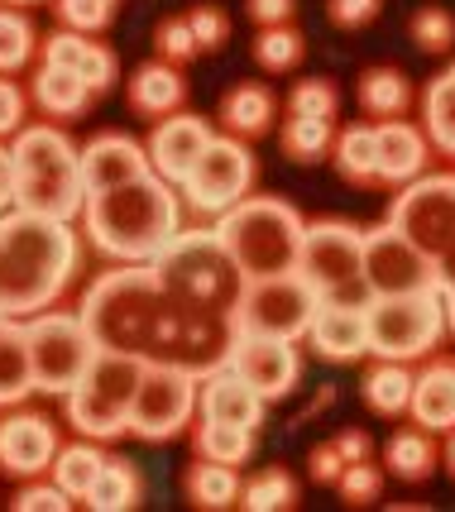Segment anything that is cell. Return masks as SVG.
Segmentation results:
<instances>
[{
	"instance_id": "50",
	"label": "cell",
	"mask_w": 455,
	"mask_h": 512,
	"mask_svg": "<svg viewBox=\"0 0 455 512\" xmlns=\"http://www.w3.org/2000/svg\"><path fill=\"white\" fill-rule=\"evenodd\" d=\"M24 106V91L10 77H0V139H15L24 130Z\"/></svg>"
},
{
	"instance_id": "6",
	"label": "cell",
	"mask_w": 455,
	"mask_h": 512,
	"mask_svg": "<svg viewBox=\"0 0 455 512\" xmlns=\"http://www.w3.org/2000/svg\"><path fill=\"white\" fill-rule=\"evenodd\" d=\"M154 273L178 307H206V312L230 316L245 292V273L216 240V230H178L154 259Z\"/></svg>"
},
{
	"instance_id": "23",
	"label": "cell",
	"mask_w": 455,
	"mask_h": 512,
	"mask_svg": "<svg viewBox=\"0 0 455 512\" xmlns=\"http://www.w3.org/2000/svg\"><path fill=\"white\" fill-rule=\"evenodd\" d=\"M408 417L427 431H451L455 426V359H432L422 374H412Z\"/></svg>"
},
{
	"instance_id": "27",
	"label": "cell",
	"mask_w": 455,
	"mask_h": 512,
	"mask_svg": "<svg viewBox=\"0 0 455 512\" xmlns=\"http://www.w3.org/2000/svg\"><path fill=\"white\" fill-rule=\"evenodd\" d=\"M34 106L48 115V120H72V115H82L91 106V96L96 91L77 77V72H68V67H39V77H34Z\"/></svg>"
},
{
	"instance_id": "5",
	"label": "cell",
	"mask_w": 455,
	"mask_h": 512,
	"mask_svg": "<svg viewBox=\"0 0 455 512\" xmlns=\"http://www.w3.org/2000/svg\"><path fill=\"white\" fill-rule=\"evenodd\" d=\"M211 230L250 283V278H273V273H297L307 221L283 197H245L230 211H221Z\"/></svg>"
},
{
	"instance_id": "32",
	"label": "cell",
	"mask_w": 455,
	"mask_h": 512,
	"mask_svg": "<svg viewBox=\"0 0 455 512\" xmlns=\"http://www.w3.org/2000/svg\"><path fill=\"white\" fill-rule=\"evenodd\" d=\"M388 469L403 479V484H422V479H432L436 469V431L427 426H408V431H398L384 450Z\"/></svg>"
},
{
	"instance_id": "47",
	"label": "cell",
	"mask_w": 455,
	"mask_h": 512,
	"mask_svg": "<svg viewBox=\"0 0 455 512\" xmlns=\"http://www.w3.org/2000/svg\"><path fill=\"white\" fill-rule=\"evenodd\" d=\"M182 20H187V29H192V39H197L202 53H216V48L230 39L226 10H216V5H197V10H192V15H182Z\"/></svg>"
},
{
	"instance_id": "57",
	"label": "cell",
	"mask_w": 455,
	"mask_h": 512,
	"mask_svg": "<svg viewBox=\"0 0 455 512\" xmlns=\"http://www.w3.org/2000/svg\"><path fill=\"white\" fill-rule=\"evenodd\" d=\"M10 326H15V316H0V345H5V335H10Z\"/></svg>"
},
{
	"instance_id": "4",
	"label": "cell",
	"mask_w": 455,
	"mask_h": 512,
	"mask_svg": "<svg viewBox=\"0 0 455 512\" xmlns=\"http://www.w3.org/2000/svg\"><path fill=\"white\" fill-rule=\"evenodd\" d=\"M10 158H15V211H34L53 221L82 216L87 187H82L77 144L58 125H24L10 144Z\"/></svg>"
},
{
	"instance_id": "19",
	"label": "cell",
	"mask_w": 455,
	"mask_h": 512,
	"mask_svg": "<svg viewBox=\"0 0 455 512\" xmlns=\"http://www.w3.org/2000/svg\"><path fill=\"white\" fill-rule=\"evenodd\" d=\"M206 144H211V120H202V115H192V111H173L154 125V139H149L144 149H149V168H154L163 182L178 187Z\"/></svg>"
},
{
	"instance_id": "61",
	"label": "cell",
	"mask_w": 455,
	"mask_h": 512,
	"mask_svg": "<svg viewBox=\"0 0 455 512\" xmlns=\"http://www.w3.org/2000/svg\"><path fill=\"white\" fill-rule=\"evenodd\" d=\"M106 5H115V10H120V0H106Z\"/></svg>"
},
{
	"instance_id": "60",
	"label": "cell",
	"mask_w": 455,
	"mask_h": 512,
	"mask_svg": "<svg viewBox=\"0 0 455 512\" xmlns=\"http://www.w3.org/2000/svg\"><path fill=\"white\" fill-rule=\"evenodd\" d=\"M5 5H34V0H5Z\"/></svg>"
},
{
	"instance_id": "42",
	"label": "cell",
	"mask_w": 455,
	"mask_h": 512,
	"mask_svg": "<svg viewBox=\"0 0 455 512\" xmlns=\"http://www.w3.org/2000/svg\"><path fill=\"white\" fill-rule=\"evenodd\" d=\"M341 111V91L331 77H307L288 91V115H307V120H336Z\"/></svg>"
},
{
	"instance_id": "59",
	"label": "cell",
	"mask_w": 455,
	"mask_h": 512,
	"mask_svg": "<svg viewBox=\"0 0 455 512\" xmlns=\"http://www.w3.org/2000/svg\"><path fill=\"white\" fill-rule=\"evenodd\" d=\"M446 460H451V474H455V426H451V446H446Z\"/></svg>"
},
{
	"instance_id": "10",
	"label": "cell",
	"mask_w": 455,
	"mask_h": 512,
	"mask_svg": "<svg viewBox=\"0 0 455 512\" xmlns=\"http://www.w3.org/2000/svg\"><path fill=\"white\" fill-rule=\"evenodd\" d=\"M317 292L307 288L302 273H273V278H250L240 302H235V331L240 335H273V340H302L317 312Z\"/></svg>"
},
{
	"instance_id": "51",
	"label": "cell",
	"mask_w": 455,
	"mask_h": 512,
	"mask_svg": "<svg viewBox=\"0 0 455 512\" xmlns=\"http://www.w3.org/2000/svg\"><path fill=\"white\" fill-rule=\"evenodd\" d=\"M341 469H345V460H341V450H336V441H321V446H312V455H307V474H312V484H336L341 479Z\"/></svg>"
},
{
	"instance_id": "11",
	"label": "cell",
	"mask_w": 455,
	"mask_h": 512,
	"mask_svg": "<svg viewBox=\"0 0 455 512\" xmlns=\"http://www.w3.org/2000/svg\"><path fill=\"white\" fill-rule=\"evenodd\" d=\"M254 178H259V163H254L250 144L235 139V134H211L197 163L187 168V178L178 182L182 201L202 216H221L235 201H245L254 192Z\"/></svg>"
},
{
	"instance_id": "55",
	"label": "cell",
	"mask_w": 455,
	"mask_h": 512,
	"mask_svg": "<svg viewBox=\"0 0 455 512\" xmlns=\"http://www.w3.org/2000/svg\"><path fill=\"white\" fill-rule=\"evenodd\" d=\"M436 268H441V288H455V245L441 254V264Z\"/></svg>"
},
{
	"instance_id": "16",
	"label": "cell",
	"mask_w": 455,
	"mask_h": 512,
	"mask_svg": "<svg viewBox=\"0 0 455 512\" xmlns=\"http://www.w3.org/2000/svg\"><path fill=\"white\" fill-rule=\"evenodd\" d=\"M235 345V321L226 312H206V307H178V331H173V350L168 364L192 369L197 379L221 369Z\"/></svg>"
},
{
	"instance_id": "13",
	"label": "cell",
	"mask_w": 455,
	"mask_h": 512,
	"mask_svg": "<svg viewBox=\"0 0 455 512\" xmlns=\"http://www.w3.org/2000/svg\"><path fill=\"white\" fill-rule=\"evenodd\" d=\"M388 225H398L412 245L441 264V254L455 245V173H422L403 182Z\"/></svg>"
},
{
	"instance_id": "21",
	"label": "cell",
	"mask_w": 455,
	"mask_h": 512,
	"mask_svg": "<svg viewBox=\"0 0 455 512\" xmlns=\"http://www.w3.org/2000/svg\"><path fill=\"white\" fill-rule=\"evenodd\" d=\"M264 407L269 402L259 398L230 364H221V369H211V374L197 379V417H206V422H226V426L254 431V426L264 422Z\"/></svg>"
},
{
	"instance_id": "43",
	"label": "cell",
	"mask_w": 455,
	"mask_h": 512,
	"mask_svg": "<svg viewBox=\"0 0 455 512\" xmlns=\"http://www.w3.org/2000/svg\"><path fill=\"white\" fill-rule=\"evenodd\" d=\"M408 34L422 53H451L455 48V15L441 10V5H427V10H417L408 20Z\"/></svg>"
},
{
	"instance_id": "25",
	"label": "cell",
	"mask_w": 455,
	"mask_h": 512,
	"mask_svg": "<svg viewBox=\"0 0 455 512\" xmlns=\"http://www.w3.org/2000/svg\"><path fill=\"white\" fill-rule=\"evenodd\" d=\"M182 101H187V82H182V72L173 63H144L135 67V77H130V106L139 115H149V120H163V115L182 111Z\"/></svg>"
},
{
	"instance_id": "20",
	"label": "cell",
	"mask_w": 455,
	"mask_h": 512,
	"mask_svg": "<svg viewBox=\"0 0 455 512\" xmlns=\"http://www.w3.org/2000/svg\"><path fill=\"white\" fill-rule=\"evenodd\" d=\"M312 345V355L326 364H360L369 355V331H364V307L350 302H317L312 326L302 335Z\"/></svg>"
},
{
	"instance_id": "15",
	"label": "cell",
	"mask_w": 455,
	"mask_h": 512,
	"mask_svg": "<svg viewBox=\"0 0 455 512\" xmlns=\"http://www.w3.org/2000/svg\"><path fill=\"white\" fill-rule=\"evenodd\" d=\"M230 369L250 383L264 402H283L302 379V355L297 340H273V335H240L230 345Z\"/></svg>"
},
{
	"instance_id": "36",
	"label": "cell",
	"mask_w": 455,
	"mask_h": 512,
	"mask_svg": "<svg viewBox=\"0 0 455 512\" xmlns=\"http://www.w3.org/2000/svg\"><path fill=\"white\" fill-rule=\"evenodd\" d=\"M278 144L293 163H321L336 144V125L331 120H307V115H288L283 130H278Z\"/></svg>"
},
{
	"instance_id": "52",
	"label": "cell",
	"mask_w": 455,
	"mask_h": 512,
	"mask_svg": "<svg viewBox=\"0 0 455 512\" xmlns=\"http://www.w3.org/2000/svg\"><path fill=\"white\" fill-rule=\"evenodd\" d=\"M293 0H250V20L259 29H269V24H288L293 20Z\"/></svg>"
},
{
	"instance_id": "33",
	"label": "cell",
	"mask_w": 455,
	"mask_h": 512,
	"mask_svg": "<svg viewBox=\"0 0 455 512\" xmlns=\"http://www.w3.org/2000/svg\"><path fill=\"white\" fill-rule=\"evenodd\" d=\"M101 465H106L101 446H96V441H77V446H58V455H53L48 469H53V484L68 493L72 503H82L91 493V484H96Z\"/></svg>"
},
{
	"instance_id": "18",
	"label": "cell",
	"mask_w": 455,
	"mask_h": 512,
	"mask_svg": "<svg viewBox=\"0 0 455 512\" xmlns=\"http://www.w3.org/2000/svg\"><path fill=\"white\" fill-rule=\"evenodd\" d=\"M58 455V426L39 412H10L0 417V469L15 479L44 474Z\"/></svg>"
},
{
	"instance_id": "26",
	"label": "cell",
	"mask_w": 455,
	"mask_h": 512,
	"mask_svg": "<svg viewBox=\"0 0 455 512\" xmlns=\"http://www.w3.org/2000/svg\"><path fill=\"white\" fill-rule=\"evenodd\" d=\"M273 115H278V96L264 82H240L221 96V125L235 139H254V134H269Z\"/></svg>"
},
{
	"instance_id": "44",
	"label": "cell",
	"mask_w": 455,
	"mask_h": 512,
	"mask_svg": "<svg viewBox=\"0 0 455 512\" xmlns=\"http://www.w3.org/2000/svg\"><path fill=\"white\" fill-rule=\"evenodd\" d=\"M331 489L341 493L345 508H369V503H379V493H384V469L369 465V460H355V465L341 469V479H336Z\"/></svg>"
},
{
	"instance_id": "49",
	"label": "cell",
	"mask_w": 455,
	"mask_h": 512,
	"mask_svg": "<svg viewBox=\"0 0 455 512\" xmlns=\"http://www.w3.org/2000/svg\"><path fill=\"white\" fill-rule=\"evenodd\" d=\"M384 0H326V15L336 29H364V24L379 20Z\"/></svg>"
},
{
	"instance_id": "31",
	"label": "cell",
	"mask_w": 455,
	"mask_h": 512,
	"mask_svg": "<svg viewBox=\"0 0 455 512\" xmlns=\"http://www.w3.org/2000/svg\"><path fill=\"white\" fill-rule=\"evenodd\" d=\"M412 398V369L398 359H374L364 374V402L379 417H403Z\"/></svg>"
},
{
	"instance_id": "28",
	"label": "cell",
	"mask_w": 455,
	"mask_h": 512,
	"mask_svg": "<svg viewBox=\"0 0 455 512\" xmlns=\"http://www.w3.org/2000/svg\"><path fill=\"white\" fill-rule=\"evenodd\" d=\"M360 111L379 125V120H403L412 106V82L398 67H369L360 77Z\"/></svg>"
},
{
	"instance_id": "17",
	"label": "cell",
	"mask_w": 455,
	"mask_h": 512,
	"mask_svg": "<svg viewBox=\"0 0 455 512\" xmlns=\"http://www.w3.org/2000/svg\"><path fill=\"white\" fill-rule=\"evenodd\" d=\"M77 163H82L87 197L154 173V168H149V149H144L139 139H130V134H96V139H87V144L77 149Z\"/></svg>"
},
{
	"instance_id": "30",
	"label": "cell",
	"mask_w": 455,
	"mask_h": 512,
	"mask_svg": "<svg viewBox=\"0 0 455 512\" xmlns=\"http://www.w3.org/2000/svg\"><path fill=\"white\" fill-rule=\"evenodd\" d=\"M68 398V422L87 436V441H115V436H125L130 431V412L125 407H115V402L96 398L91 388H72V393H63Z\"/></svg>"
},
{
	"instance_id": "9",
	"label": "cell",
	"mask_w": 455,
	"mask_h": 512,
	"mask_svg": "<svg viewBox=\"0 0 455 512\" xmlns=\"http://www.w3.org/2000/svg\"><path fill=\"white\" fill-rule=\"evenodd\" d=\"M24 340H29V374H34V393H72L82 374H87L96 340L87 335L77 312H39L24 321Z\"/></svg>"
},
{
	"instance_id": "22",
	"label": "cell",
	"mask_w": 455,
	"mask_h": 512,
	"mask_svg": "<svg viewBox=\"0 0 455 512\" xmlns=\"http://www.w3.org/2000/svg\"><path fill=\"white\" fill-rule=\"evenodd\" d=\"M427 158H432V144L427 134L417 130L412 120H379L374 125V168H379V182H412L427 173Z\"/></svg>"
},
{
	"instance_id": "29",
	"label": "cell",
	"mask_w": 455,
	"mask_h": 512,
	"mask_svg": "<svg viewBox=\"0 0 455 512\" xmlns=\"http://www.w3.org/2000/svg\"><path fill=\"white\" fill-rule=\"evenodd\" d=\"M139 498H144V474H139L130 460H111V455H106V465H101V474H96L91 493L82 498V508L130 512V508H139Z\"/></svg>"
},
{
	"instance_id": "41",
	"label": "cell",
	"mask_w": 455,
	"mask_h": 512,
	"mask_svg": "<svg viewBox=\"0 0 455 512\" xmlns=\"http://www.w3.org/2000/svg\"><path fill=\"white\" fill-rule=\"evenodd\" d=\"M302 34H297L293 24H269V29H259V39H254V63L264 67V72H293L302 63Z\"/></svg>"
},
{
	"instance_id": "1",
	"label": "cell",
	"mask_w": 455,
	"mask_h": 512,
	"mask_svg": "<svg viewBox=\"0 0 455 512\" xmlns=\"http://www.w3.org/2000/svg\"><path fill=\"white\" fill-rule=\"evenodd\" d=\"M77 316L96 350H125L139 359H168L178 331V302L163 292L154 264H120L91 278Z\"/></svg>"
},
{
	"instance_id": "14",
	"label": "cell",
	"mask_w": 455,
	"mask_h": 512,
	"mask_svg": "<svg viewBox=\"0 0 455 512\" xmlns=\"http://www.w3.org/2000/svg\"><path fill=\"white\" fill-rule=\"evenodd\" d=\"M364 288L369 297H398V292L441 288V268L432 254L412 245L398 225H374L364 230Z\"/></svg>"
},
{
	"instance_id": "40",
	"label": "cell",
	"mask_w": 455,
	"mask_h": 512,
	"mask_svg": "<svg viewBox=\"0 0 455 512\" xmlns=\"http://www.w3.org/2000/svg\"><path fill=\"white\" fill-rule=\"evenodd\" d=\"M34 48H39V34H34L29 15L0 10V77H10V72L34 63Z\"/></svg>"
},
{
	"instance_id": "45",
	"label": "cell",
	"mask_w": 455,
	"mask_h": 512,
	"mask_svg": "<svg viewBox=\"0 0 455 512\" xmlns=\"http://www.w3.org/2000/svg\"><path fill=\"white\" fill-rule=\"evenodd\" d=\"M154 48H159V58L163 63H192L202 48H197V39H192V29H187V20H163L159 29H154Z\"/></svg>"
},
{
	"instance_id": "48",
	"label": "cell",
	"mask_w": 455,
	"mask_h": 512,
	"mask_svg": "<svg viewBox=\"0 0 455 512\" xmlns=\"http://www.w3.org/2000/svg\"><path fill=\"white\" fill-rule=\"evenodd\" d=\"M15 512H68L77 508L68 493L58 489V484H29V489L15 493V503H10Z\"/></svg>"
},
{
	"instance_id": "54",
	"label": "cell",
	"mask_w": 455,
	"mask_h": 512,
	"mask_svg": "<svg viewBox=\"0 0 455 512\" xmlns=\"http://www.w3.org/2000/svg\"><path fill=\"white\" fill-rule=\"evenodd\" d=\"M0 206H15V158L0 144Z\"/></svg>"
},
{
	"instance_id": "12",
	"label": "cell",
	"mask_w": 455,
	"mask_h": 512,
	"mask_svg": "<svg viewBox=\"0 0 455 512\" xmlns=\"http://www.w3.org/2000/svg\"><path fill=\"white\" fill-rule=\"evenodd\" d=\"M192 417H197V374L182 364H168V359H149L135 402H130V436L173 441Z\"/></svg>"
},
{
	"instance_id": "46",
	"label": "cell",
	"mask_w": 455,
	"mask_h": 512,
	"mask_svg": "<svg viewBox=\"0 0 455 512\" xmlns=\"http://www.w3.org/2000/svg\"><path fill=\"white\" fill-rule=\"evenodd\" d=\"M58 15L77 34H101L115 20V5H106V0H58Z\"/></svg>"
},
{
	"instance_id": "38",
	"label": "cell",
	"mask_w": 455,
	"mask_h": 512,
	"mask_svg": "<svg viewBox=\"0 0 455 512\" xmlns=\"http://www.w3.org/2000/svg\"><path fill=\"white\" fill-rule=\"evenodd\" d=\"M245 512H288L297 508V479L288 469H264L250 484H240V503Z\"/></svg>"
},
{
	"instance_id": "56",
	"label": "cell",
	"mask_w": 455,
	"mask_h": 512,
	"mask_svg": "<svg viewBox=\"0 0 455 512\" xmlns=\"http://www.w3.org/2000/svg\"><path fill=\"white\" fill-rule=\"evenodd\" d=\"M446 292V331L455 335V288H441Z\"/></svg>"
},
{
	"instance_id": "2",
	"label": "cell",
	"mask_w": 455,
	"mask_h": 512,
	"mask_svg": "<svg viewBox=\"0 0 455 512\" xmlns=\"http://www.w3.org/2000/svg\"><path fill=\"white\" fill-rule=\"evenodd\" d=\"M82 268V245L72 221L34 216V211H10L0 216V316L48 312Z\"/></svg>"
},
{
	"instance_id": "34",
	"label": "cell",
	"mask_w": 455,
	"mask_h": 512,
	"mask_svg": "<svg viewBox=\"0 0 455 512\" xmlns=\"http://www.w3.org/2000/svg\"><path fill=\"white\" fill-rule=\"evenodd\" d=\"M187 498L206 512H221L240 503V469L235 465H216V460H202V465L187 469Z\"/></svg>"
},
{
	"instance_id": "39",
	"label": "cell",
	"mask_w": 455,
	"mask_h": 512,
	"mask_svg": "<svg viewBox=\"0 0 455 512\" xmlns=\"http://www.w3.org/2000/svg\"><path fill=\"white\" fill-rule=\"evenodd\" d=\"M422 125H427V144L455 158V91L436 77L427 96H422Z\"/></svg>"
},
{
	"instance_id": "37",
	"label": "cell",
	"mask_w": 455,
	"mask_h": 512,
	"mask_svg": "<svg viewBox=\"0 0 455 512\" xmlns=\"http://www.w3.org/2000/svg\"><path fill=\"white\" fill-rule=\"evenodd\" d=\"M197 455H202V460H216V465H235V469H240L254 455V431L197 417Z\"/></svg>"
},
{
	"instance_id": "35",
	"label": "cell",
	"mask_w": 455,
	"mask_h": 512,
	"mask_svg": "<svg viewBox=\"0 0 455 512\" xmlns=\"http://www.w3.org/2000/svg\"><path fill=\"white\" fill-rule=\"evenodd\" d=\"M331 154H336V168H341L345 182H355V187H374L379 182V168H374V125L341 130L336 144H331Z\"/></svg>"
},
{
	"instance_id": "8",
	"label": "cell",
	"mask_w": 455,
	"mask_h": 512,
	"mask_svg": "<svg viewBox=\"0 0 455 512\" xmlns=\"http://www.w3.org/2000/svg\"><path fill=\"white\" fill-rule=\"evenodd\" d=\"M297 273L307 278V288L317 292L321 302L364 307L369 302V288H364V230L350 221H312L302 230Z\"/></svg>"
},
{
	"instance_id": "53",
	"label": "cell",
	"mask_w": 455,
	"mask_h": 512,
	"mask_svg": "<svg viewBox=\"0 0 455 512\" xmlns=\"http://www.w3.org/2000/svg\"><path fill=\"white\" fill-rule=\"evenodd\" d=\"M336 450H341L345 465H355V460H369V455H374V441H369L364 431H355V426H350V431H341V436H336Z\"/></svg>"
},
{
	"instance_id": "3",
	"label": "cell",
	"mask_w": 455,
	"mask_h": 512,
	"mask_svg": "<svg viewBox=\"0 0 455 512\" xmlns=\"http://www.w3.org/2000/svg\"><path fill=\"white\" fill-rule=\"evenodd\" d=\"M82 230L101 254H111L120 264H154L182 230V197L159 173H144L135 182L87 197Z\"/></svg>"
},
{
	"instance_id": "7",
	"label": "cell",
	"mask_w": 455,
	"mask_h": 512,
	"mask_svg": "<svg viewBox=\"0 0 455 512\" xmlns=\"http://www.w3.org/2000/svg\"><path fill=\"white\" fill-rule=\"evenodd\" d=\"M364 331L374 359H427L446 335V292H398V297H369L364 302Z\"/></svg>"
},
{
	"instance_id": "58",
	"label": "cell",
	"mask_w": 455,
	"mask_h": 512,
	"mask_svg": "<svg viewBox=\"0 0 455 512\" xmlns=\"http://www.w3.org/2000/svg\"><path fill=\"white\" fill-rule=\"evenodd\" d=\"M441 82H446V87H451V91H455V63H451V67H446V72H441Z\"/></svg>"
},
{
	"instance_id": "24",
	"label": "cell",
	"mask_w": 455,
	"mask_h": 512,
	"mask_svg": "<svg viewBox=\"0 0 455 512\" xmlns=\"http://www.w3.org/2000/svg\"><path fill=\"white\" fill-rule=\"evenodd\" d=\"M144 369H149V359L125 355V350H96L87 364V374H82V388H91L96 398H106V402H115V407L130 412Z\"/></svg>"
}]
</instances>
